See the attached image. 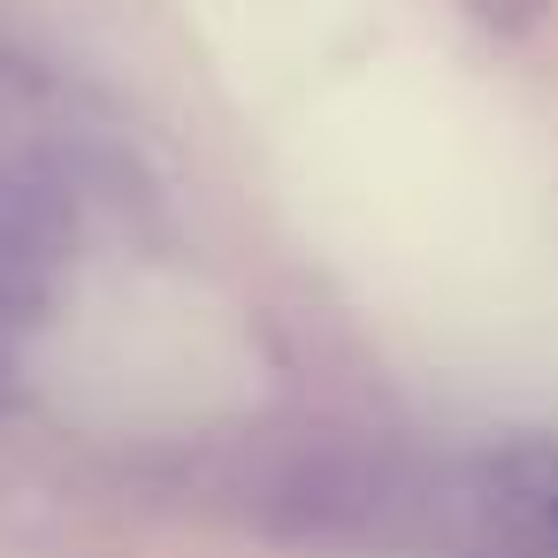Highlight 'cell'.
I'll return each mask as SVG.
<instances>
[{"label": "cell", "instance_id": "obj_1", "mask_svg": "<svg viewBox=\"0 0 558 558\" xmlns=\"http://www.w3.org/2000/svg\"><path fill=\"white\" fill-rule=\"evenodd\" d=\"M77 245L70 192L47 177H0V337L16 344L54 299V276Z\"/></svg>", "mask_w": 558, "mask_h": 558}, {"label": "cell", "instance_id": "obj_3", "mask_svg": "<svg viewBox=\"0 0 558 558\" xmlns=\"http://www.w3.org/2000/svg\"><path fill=\"white\" fill-rule=\"evenodd\" d=\"M9 398H16V344L0 337V413H9Z\"/></svg>", "mask_w": 558, "mask_h": 558}, {"label": "cell", "instance_id": "obj_2", "mask_svg": "<svg viewBox=\"0 0 558 558\" xmlns=\"http://www.w3.org/2000/svg\"><path fill=\"white\" fill-rule=\"evenodd\" d=\"M505 489L520 512H535L543 527H558V444H520L505 459Z\"/></svg>", "mask_w": 558, "mask_h": 558}]
</instances>
